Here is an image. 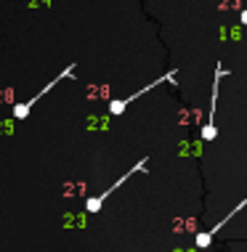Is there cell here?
Instances as JSON below:
<instances>
[{
	"mask_svg": "<svg viewBox=\"0 0 247 252\" xmlns=\"http://www.w3.org/2000/svg\"><path fill=\"white\" fill-rule=\"evenodd\" d=\"M229 74L226 66L218 64L215 66V77H212V96H210V112H208V122L202 125V141H215L218 135V127H215V112H218V85H221V80Z\"/></svg>",
	"mask_w": 247,
	"mask_h": 252,
	"instance_id": "obj_1",
	"label": "cell"
},
{
	"mask_svg": "<svg viewBox=\"0 0 247 252\" xmlns=\"http://www.w3.org/2000/svg\"><path fill=\"white\" fill-rule=\"evenodd\" d=\"M170 80H176V72H168V74H162V77H157L154 83H149V85H143L141 91H136V93H130V96H125V98H117V101H112L109 104V114H122L128 109V104H133L136 98H141L143 93H149L154 85H162V83H170Z\"/></svg>",
	"mask_w": 247,
	"mask_h": 252,
	"instance_id": "obj_2",
	"label": "cell"
},
{
	"mask_svg": "<svg viewBox=\"0 0 247 252\" xmlns=\"http://www.w3.org/2000/svg\"><path fill=\"white\" fill-rule=\"evenodd\" d=\"M146 162H149V159H146V157H143L141 162H136V165H133V170H128V173L122 175L120 181H114V183H112V186L106 189L104 194H99V196H93V199H88V204H85V207H88V213H99V210H101V204H104V199H106V196L112 194V191H117V189H120L122 183H125V181L130 178V175H136V173H143V167H146Z\"/></svg>",
	"mask_w": 247,
	"mask_h": 252,
	"instance_id": "obj_3",
	"label": "cell"
},
{
	"mask_svg": "<svg viewBox=\"0 0 247 252\" xmlns=\"http://www.w3.org/2000/svg\"><path fill=\"white\" fill-rule=\"evenodd\" d=\"M245 207H247V199H242V202H239V204H237V207H234V210H231V213H229V215H226V218H223V220H218V223H215V226H212L210 231H205V234H197V239H194V244H197V247H200V250H208V247H210V242H212V236H215V234H218V231H221V228L226 226V223H229V220H231V218H234V215L239 213V210H245Z\"/></svg>",
	"mask_w": 247,
	"mask_h": 252,
	"instance_id": "obj_4",
	"label": "cell"
},
{
	"mask_svg": "<svg viewBox=\"0 0 247 252\" xmlns=\"http://www.w3.org/2000/svg\"><path fill=\"white\" fill-rule=\"evenodd\" d=\"M67 74H72V64H70V69H64V72H61V74H59V77H56V80H53V83H51V85H45V88H43V91H40V93H37V96H35V98H32V101H27V104H22V106H16V109H13V117H16V120H24V117H27V114H30V109H32V104H35V101H37L40 96H43V93H45V91H51V88H53V85H59V80H61V77H67Z\"/></svg>",
	"mask_w": 247,
	"mask_h": 252,
	"instance_id": "obj_5",
	"label": "cell"
},
{
	"mask_svg": "<svg viewBox=\"0 0 247 252\" xmlns=\"http://www.w3.org/2000/svg\"><path fill=\"white\" fill-rule=\"evenodd\" d=\"M239 19H242V24L247 27V11H242V16H239Z\"/></svg>",
	"mask_w": 247,
	"mask_h": 252,
	"instance_id": "obj_6",
	"label": "cell"
}]
</instances>
